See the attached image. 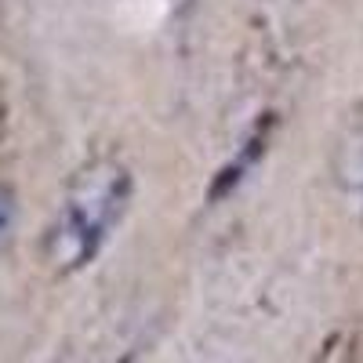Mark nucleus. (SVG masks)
Here are the masks:
<instances>
[{
	"instance_id": "obj_2",
	"label": "nucleus",
	"mask_w": 363,
	"mask_h": 363,
	"mask_svg": "<svg viewBox=\"0 0 363 363\" xmlns=\"http://www.w3.org/2000/svg\"><path fill=\"white\" fill-rule=\"evenodd\" d=\"M8 225H11V200H8V193H0V240H4Z\"/></svg>"
},
{
	"instance_id": "obj_1",
	"label": "nucleus",
	"mask_w": 363,
	"mask_h": 363,
	"mask_svg": "<svg viewBox=\"0 0 363 363\" xmlns=\"http://www.w3.org/2000/svg\"><path fill=\"white\" fill-rule=\"evenodd\" d=\"M128 196H131V178L120 164L102 160V164H91L87 171H80L66 200L58 203L55 225L48 233L51 262L62 269H73V265H84L95 258L109 229L124 215Z\"/></svg>"
}]
</instances>
